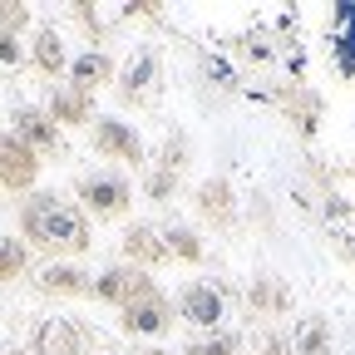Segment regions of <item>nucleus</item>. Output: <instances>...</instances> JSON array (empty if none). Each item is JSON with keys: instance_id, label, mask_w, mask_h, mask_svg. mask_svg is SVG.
Masks as SVG:
<instances>
[{"instance_id": "obj_12", "label": "nucleus", "mask_w": 355, "mask_h": 355, "mask_svg": "<svg viewBox=\"0 0 355 355\" xmlns=\"http://www.w3.org/2000/svg\"><path fill=\"white\" fill-rule=\"evenodd\" d=\"M198 212L212 222V227H232L237 222V193H232L227 178H207L198 188Z\"/></svg>"}, {"instance_id": "obj_30", "label": "nucleus", "mask_w": 355, "mask_h": 355, "mask_svg": "<svg viewBox=\"0 0 355 355\" xmlns=\"http://www.w3.org/2000/svg\"><path fill=\"white\" fill-rule=\"evenodd\" d=\"M148 355H173V350H148Z\"/></svg>"}, {"instance_id": "obj_14", "label": "nucleus", "mask_w": 355, "mask_h": 355, "mask_svg": "<svg viewBox=\"0 0 355 355\" xmlns=\"http://www.w3.org/2000/svg\"><path fill=\"white\" fill-rule=\"evenodd\" d=\"M35 286L44 296H89V291H94V277H89L84 266H74V261H55V266H44V272H40Z\"/></svg>"}, {"instance_id": "obj_13", "label": "nucleus", "mask_w": 355, "mask_h": 355, "mask_svg": "<svg viewBox=\"0 0 355 355\" xmlns=\"http://www.w3.org/2000/svg\"><path fill=\"white\" fill-rule=\"evenodd\" d=\"M114 74H119V69H114V55H109V50H84V55H74V60H69V84H74V89H84V94L104 89Z\"/></svg>"}, {"instance_id": "obj_28", "label": "nucleus", "mask_w": 355, "mask_h": 355, "mask_svg": "<svg viewBox=\"0 0 355 355\" xmlns=\"http://www.w3.org/2000/svg\"><path fill=\"white\" fill-rule=\"evenodd\" d=\"M257 355H291V350H286V345H282V340H266V345H261V350H257Z\"/></svg>"}, {"instance_id": "obj_1", "label": "nucleus", "mask_w": 355, "mask_h": 355, "mask_svg": "<svg viewBox=\"0 0 355 355\" xmlns=\"http://www.w3.org/2000/svg\"><path fill=\"white\" fill-rule=\"evenodd\" d=\"M35 247H40V252H64V257H84L89 247H94V232H89V212L60 198V202H55L50 212H44Z\"/></svg>"}, {"instance_id": "obj_15", "label": "nucleus", "mask_w": 355, "mask_h": 355, "mask_svg": "<svg viewBox=\"0 0 355 355\" xmlns=\"http://www.w3.org/2000/svg\"><path fill=\"white\" fill-rule=\"evenodd\" d=\"M30 60H35V69H40V74H50V79L69 74V55H64V40H60V30L40 25V30H35V40H30Z\"/></svg>"}, {"instance_id": "obj_3", "label": "nucleus", "mask_w": 355, "mask_h": 355, "mask_svg": "<svg viewBox=\"0 0 355 355\" xmlns=\"http://www.w3.org/2000/svg\"><path fill=\"white\" fill-rule=\"evenodd\" d=\"M89 139H94V153L109 158V163H144V139L139 128L114 119V114H94V123H89Z\"/></svg>"}, {"instance_id": "obj_11", "label": "nucleus", "mask_w": 355, "mask_h": 355, "mask_svg": "<svg viewBox=\"0 0 355 355\" xmlns=\"http://www.w3.org/2000/svg\"><path fill=\"white\" fill-rule=\"evenodd\" d=\"M123 257L128 266H144V272H153V266L168 261V242L158 227H148V222H133V227L123 232Z\"/></svg>"}, {"instance_id": "obj_21", "label": "nucleus", "mask_w": 355, "mask_h": 355, "mask_svg": "<svg viewBox=\"0 0 355 355\" xmlns=\"http://www.w3.org/2000/svg\"><path fill=\"white\" fill-rule=\"evenodd\" d=\"M25 272H30V247L20 237H0V286L20 282Z\"/></svg>"}, {"instance_id": "obj_27", "label": "nucleus", "mask_w": 355, "mask_h": 355, "mask_svg": "<svg viewBox=\"0 0 355 355\" xmlns=\"http://www.w3.org/2000/svg\"><path fill=\"white\" fill-rule=\"evenodd\" d=\"M25 25H30V10H25V6H0V30L20 35Z\"/></svg>"}, {"instance_id": "obj_19", "label": "nucleus", "mask_w": 355, "mask_h": 355, "mask_svg": "<svg viewBox=\"0 0 355 355\" xmlns=\"http://www.w3.org/2000/svg\"><path fill=\"white\" fill-rule=\"evenodd\" d=\"M291 355H331V326L321 321V316H306L301 326H296V340L286 345Z\"/></svg>"}, {"instance_id": "obj_24", "label": "nucleus", "mask_w": 355, "mask_h": 355, "mask_svg": "<svg viewBox=\"0 0 355 355\" xmlns=\"http://www.w3.org/2000/svg\"><path fill=\"white\" fill-rule=\"evenodd\" d=\"M183 163H188V139H183V133H173V139H168V148H163V158H158V168H168V173H183Z\"/></svg>"}, {"instance_id": "obj_17", "label": "nucleus", "mask_w": 355, "mask_h": 355, "mask_svg": "<svg viewBox=\"0 0 355 355\" xmlns=\"http://www.w3.org/2000/svg\"><path fill=\"white\" fill-rule=\"evenodd\" d=\"M153 74H158V55H153V50H139V55H133V64L123 69V84H119V94H123L128 104H139V99L148 94Z\"/></svg>"}, {"instance_id": "obj_25", "label": "nucleus", "mask_w": 355, "mask_h": 355, "mask_svg": "<svg viewBox=\"0 0 355 355\" xmlns=\"http://www.w3.org/2000/svg\"><path fill=\"white\" fill-rule=\"evenodd\" d=\"M0 64H6V69L25 64V44H20V35H10V30H0Z\"/></svg>"}, {"instance_id": "obj_18", "label": "nucleus", "mask_w": 355, "mask_h": 355, "mask_svg": "<svg viewBox=\"0 0 355 355\" xmlns=\"http://www.w3.org/2000/svg\"><path fill=\"white\" fill-rule=\"evenodd\" d=\"M55 202H60V193H25V202H20V242L25 247H35L40 222H44V212H50Z\"/></svg>"}, {"instance_id": "obj_2", "label": "nucleus", "mask_w": 355, "mask_h": 355, "mask_svg": "<svg viewBox=\"0 0 355 355\" xmlns=\"http://www.w3.org/2000/svg\"><path fill=\"white\" fill-rule=\"evenodd\" d=\"M79 202H84V212L114 222L133 207V188L123 173H89V178H79Z\"/></svg>"}, {"instance_id": "obj_7", "label": "nucleus", "mask_w": 355, "mask_h": 355, "mask_svg": "<svg viewBox=\"0 0 355 355\" xmlns=\"http://www.w3.org/2000/svg\"><path fill=\"white\" fill-rule=\"evenodd\" d=\"M10 133H15V139L30 148V153H60V123L50 119V114H44V109H35V104H20L15 114H10Z\"/></svg>"}, {"instance_id": "obj_26", "label": "nucleus", "mask_w": 355, "mask_h": 355, "mask_svg": "<svg viewBox=\"0 0 355 355\" xmlns=\"http://www.w3.org/2000/svg\"><path fill=\"white\" fill-rule=\"evenodd\" d=\"M340 25H345V50H340V64L355 69V6L340 10Z\"/></svg>"}, {"instance_id": "obj_16", "label": "nucleus", "mask_w": 355, "mask_h": 355, "mask_svg": "<svg viewBox=\"0 0 355 355\" xmlns=\"http://www.w3.org/2000/svg\"><path fill=\"white\" fill-rule=\"evenodd\" d=\"M247 306L257 311V316H282V311L291 306V291H286L277 277H252V286H247Z\"/></svg>"}, {"instance_id": "obj_23", "label": "nucleus", "mask_w": 355, "mask_h": 355, "mask_svg": "<svg viewBox=\"0 0 355 355\" xmlns=\"http://www.w3.org/2000/svg\"><path fill=\"white\" fill-rule=\"evenodd\" d=\"M144 193H148L153 202H168V198L178 193V173H168V168H153V173L144 178Z\"/></svg>"}, {"instance_id": "obj_29", "label": "nucleus", "mask_w": 355, "mask_h": 355, "mask_svg": "<svg viewBox=\"0 0 355 355\" xmlns=\"http://www.w3.org/2000/svg\"><path fill=\"white\" fill-rule=\"evenodd\" d=\"M0 355H30V350H20V345H15V350H0Z\"/></svg>"}, {"instance_id": "obj_22", "label": "nucleus", "mask_w": 355, "mask_h": 355, "mask_svg": "<svg viewBox=\"0 0 355 355\" xmlns=\"http://www.w3.org/2000/svg\"><path fill=\"white\" fill-rule=\"evenodd\" d=\"M183 355H242V336L237 331H212V336H198Z\"/></svg>"}, {"instance_id": "obj_6", "label": "nucleus", "mask_w": 355, "mask_h": 355, "mask_svg": "<svg viewBox=\"0 0 355 355\" xmlns=\"http://www.w3.org/2000/svg\"><path fill=\"white\" fill-rule=\"evenodd\" d=\"M40 178V153H30L15 133H0V188L6 193H30Z\"/></svg>"}, {"instance_id": "obj_5", "label": "nucleus", "mask_w": 355, "mask_h": 355, "mask_svg": "<svg viewBox=\"0 0 355 355\" xmlns=\"http://www.w3.org/2000/svg\"><path fill=\"white\" fill-rule=\"evenodd\" d=\"M173 311H178V316H183L188 326H198V331L212 336V331L222 326V316H227V296H222L212 282H188Z\"/></svg>"}, {"instance_id": "obj_8", "label": "nucleus", "mask_w": 355, "mask_h": 355, "mask_svg": "<svg viewBox=\"0 0 355 355\" xmlns=\"http://www.w3.org/2000/svg\"><path fill=\"white\" fill-rule=\"evenodd\" d=\"M35 355H89V331L79 321H44L35 331Z\"/></svg>"}, {"instance_id": "obj_20", "label": "nucleus", "mask_w": 355, "mask_h": 355, "mask_svg": "<svg viewBox=\"0 0 355 355\" xmlns=\"http://www.w3.org/2000/svg\"><path fill=\"white\" fill-rule=\"evenodd\" d=\"M163 242H168V257H178V261H202V237L193 232V227H183V222H173V227H163Z\"/></svg>"}, {"instance_id": "obj_9", "label": "nucleus", "mask_w": 355, "mask_h": 355, "mask_svg": "<svg viewBox=\"0 0 355 355\" xmlns=\"http://www.w3.org/2000/svg\"><path fill=\"white\" fill-rule=\"evenodd\" d=\"M119 326L128 331V336H163L168 326H173V306L163 301V291L158 296H148V301H133V306H123L119 311Z\"/></svg>"}, {"instance_id": "obj_4", "label": "nucleus", "mask_w": 355, "mask_h": 355, "mask_svg": "<svg viewBox=\"0 0 355 355\" xmlns=\"http://www.w3.org/2000/svg\"><path fill=\"white\" fill-rule=\"evenodd\" d=\"M89 296H99V301H109V306H133V301H148V296H158V286H153V277L144 272V266H109V272H99L94 277V291Z\"/></svg>"}, {"instance_id": "obj_10", "label": "nucleus", "mask_w": 355, "mask_h": 355, "mask_svg": "<svg viewBox=\"0 0 355 355\" xmlns=\"http://www.w3.org/2000/svg\"><path fill=\"white\" fill-rule=\"evenodd\" d=\"M44 114H50L60 128H79V123H94V94H84V89L74 84H55L50 89V104H44Z\"/></svg>"}]
</instances>
